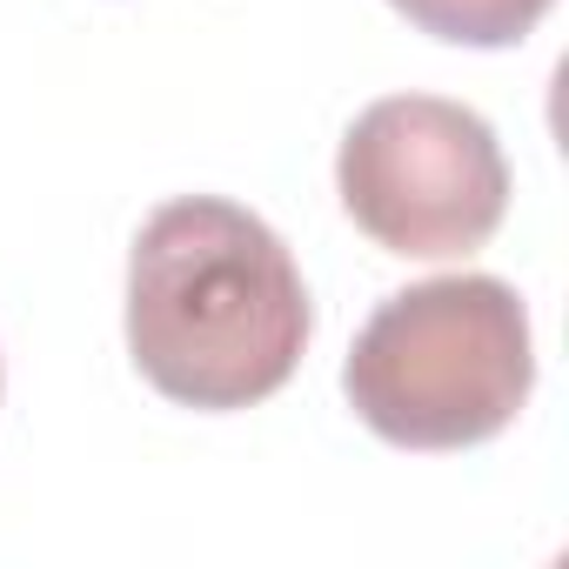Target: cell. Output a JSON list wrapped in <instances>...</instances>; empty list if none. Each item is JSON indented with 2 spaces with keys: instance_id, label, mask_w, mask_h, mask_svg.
Masks as SVG:
<instances>
[{
  "instance_id": "cell-1",
  "label": "cell",
  "mask_w": 569,
  "mask_h": 569,
  "mask_svg": "<svg viewBox=\"0 0 569 569\" xmlns=\"http://www.w3.org/2000/svg\"><path fill=\"white\" fill-rule=\"evenodd\" d=\"M302 268L261 214L221 194L154 208L128 254V356L181 409H248L309 349Z\"/></svg>"
},
{
  "instance_id": "cell-2",
  "label": "cell",
  "mask_w": 569,
  "mask_h": 569,
  "mask_svg": "<svg viewBox=\"0 0 569 569\" xmlns=\"http://www.w3.org/2000/svg\"><path fill=\"white\" fill-rule=\"evenodd\" d=\"M536 382L529 309L496 274H436L389 296L342 362L349 409L396 449H476Z\"/></svg>"
},
{
  "instance_id": "cell-3",
  "label": "cell",
  "mask_w": 569,
  "mask_h": 569,
  "mask_svg": "<svg viewBox=\"0 0 569 569\" xmlns=\"http://www.w3.org/2000/svg\"><path fill=\"white\" fill-rule=\"evenodd\" d=\"M349 221L409 261L476 254L509 208V161L496 128L442 94H389L362 108L336 154Z\"/></svg>"
},
{
  "instance_id": "cell-4",
  "label": "cell",
  "mask_w": 569,
  "mask_h": 569,
  "mask_svg": "<svg viewBox=\"0 0 569 569\" xmlns=\"http://www.w3.org/2000/svg\"><path fill=\"white\" fill-rule=\"evenodd\" d=\"M389 8L456 48H516L556 0H389Z\"/></svg>"
}]
</instances>
